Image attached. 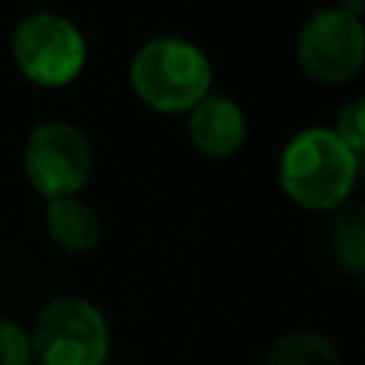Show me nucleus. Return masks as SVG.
Returning a JSON list of instances; mask_svg holds the SVG:
<instances>
[{"instance_id": "1", "label": "nucleus", "mask_w": 365, "mask_h": 365, "mask_svg": "<svg viewBox=\"0 0 365 365\" xmlns=\"http://www.w3.org/2000/svg\"><path fill=\"white\" fill-rule=\"evenodd\" d=\"M356 168V154L322 125L297 131L277 165L285 197L308 211H336L354 191Z\"/></svg>"}, {"instance_id": "2", "label": "nucleus", "mask_w": 365, "mask_h": 365, "mask_svg": "<svg viewBox=\"0 0 365 365\" xmlns=\"http://www.w3.org/2000/svg\"><path fill=\"white\" fill-rule=\"evenodd\" d=\"M128 80L140 103L160 114H188L202 97L211 94V63L191 40L163 34L137 48L131 57Z\"/></svg>"}, {"instance_id": "3", "label": "nucleus", "mask_w": 365, "mask_h": 365, "mask_svg": "<svg viewBox=\"0 0 365 365\" xmlns=\"http://www.w3.org/2000/svg\"><path fill=\"white\" fill-rule=\"evenodd\" d=\"M31 348L37 365H103L108 322L91 299L57 297L37 314Z\"/></svg>"}, {"instance_id": "4", "label": "nucleus", "mask_w": 365, "mask_h": 365, "mask_svg": "<svg viewBox=\"0 0 365 365\" xmlns=\"http://www.w3.org/2000/svg\"><path fill=\"white\" fill-rule=\"evenodd\" d=\"M83 31L51 11H34L14 26L11 60L26 80L43 88H60L80 77L86 66Z\"/></svg>"}, {"instance_id": "5", "label": "nucleus", "mask_w": 365, "mask_h": 365, "mask_svg": "<svg viewBox=\"0 0 365 365\" xmlns=\"http://www.w3.org/2000/svg\"><path fill=\"white\" fill-rule=\"evenodd\" d=\"M94 154L80 125L68 120H46L34 125L23 145V171L46 200L74 197L91 177Z\"/></svg>"}, {"instance_id": "6", "label": "nucleus", "mask_w": 365, "mask_h": 365, "mask_svg": "<svg viewBox=\"0 0 365 365\" xmlns=\"http://www.w3.org/2000/svg\"><path fill=\"white\" fill-rule=\"evenodd\" d=\"M299 68L319 86L348 83L365 63V26L345 6L317 9L297 34Z\"/></svg>"}, {"instance_id": "7", "label": "nucleus", "mask_w": 365, "mask_h": 365, "mask_svg": "<svg viewBox=\"0 0 365 365\" xmlns=\"http://www.w3.org/2000/svg\"><path fill=\"white\" fill-rule=\"evenodd\" d=\"M248 125L242 108L225 94H208L188 111V137L205 157L225 160L245 143Z\"/></svg>"}, {"instance_id": "8", "label": "nucleus", "mask_w": 365, "mask_h": 365, "mask_svg": "<svg viewBox=\"0 0 365 365\" xmlns=\"http://www.w3.org/2000/svg\"><path fill=\"white\" fill-rule=\"evenodd\" d=\"M46 231H48L51 242L57 248H63L66 254H86L100 245L103 220L91 202H86L74 194V197L48 200Z\"/></svg>"}, {"instance_id": "9", "label": "nucleus", "mask_w": 365, "mask_h": 365, "mask_svg": "<svg viewBox=\"0 0 365 365\" xmlns=\"http://www.w3.org/2000/svg\"><path fill=\"white\" fill-rule=\"evenodd\" d=\"M262 365H342V359L336 345L325 334L294 328L271 342Z\"/></svg>"}, {"instance_id": "10", "label": "nucleus", "mask_w": 365, "mask_h": 365, "mask_svg": "<svg viewBox=\"0 0 365 365\" xmlns=\"http://www.w3.org/2000/svg\"><path fill=\"white\" fill-rule=\"evenodd\" d=\"M331 254L342 271L365 279V202L348 205L334 217Z\"/></svg>"}, {"instance_id": "11", "label": "nucleus", "mask_w": 365, "mask_h": 365, "mask_svg": "<svg viewBox=\"0 0 365 365\" xmlns=\"http://www.w3.org/2000/svg\"><path fill=\"white\" fill-rule=\"evenodd\" d=\"M31 362H34L31 334L20 322L0 317V365H31Z\"/></svg>"}, {"instance_id": "12", "label": "nucleus", "mask_w": 365, "mask_h": 365, "mask_svg": "<svg viewBox=\"0 0 365 365\" xmlns=\"http://www.w3.org/2000/svg\"><path fill=\"white\" fill-rule=\"evenodd\" d=\"M334 134L359 157L365 154V97H354L345 103L336 114V128Z\"/></svg>"}, {"instance_id": "13", "label": "nucleus", "mask_w": 365, "mask_h": 365, "mask_svg": "<svg viewBox=\"0 0 365 365\" xmlns=\"http://www.w3.org/2000/svg\"><path fill=\"white\" fill-rule=\"evenodd\" d=\"M103 365H108V362H103Z\"/></svg>"}]
</instances>
